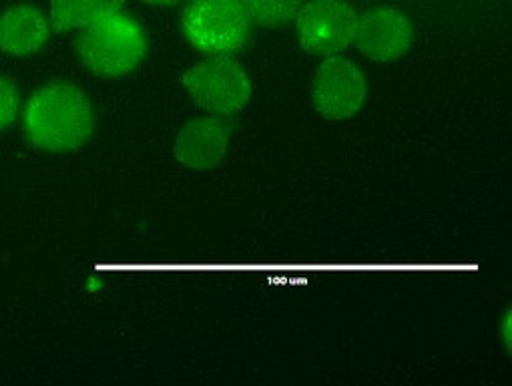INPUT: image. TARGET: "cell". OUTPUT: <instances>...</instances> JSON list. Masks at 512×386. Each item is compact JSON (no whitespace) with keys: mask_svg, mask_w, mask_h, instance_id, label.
<instances>
[{"mask_svg":"<svg viewBox=\"0 0 512 386\" xmlns=\"http://www.w3.org/2000/svg\"><path fill=\"white\" fill-rule=\"evenodd\" d=\"M314 109L332 121H344L360 113L368 97V79L352 61L330 57L324 61L310 87Z\"/></svg>","mask_w":512,"mask_h":386,"instance_id":"obj_6","label":"cell"},{"mask_svg":"<svg viewBox=\"0 0 512 386\" xmlns=\"http://www.w3.org/2000/svg\"><path fill=\"white\" fill-rule=\"evenodd\" d=\"M19 105H21V99H19L17 85L9 77L0 75V131L7 129L15 121L19 113Z\"/></svg>","mask_w":512,"mask_h":386,"instance_id":"obj_12","label":"cell"},{"mask_svg":"<svg viewBox=\"0 0 512 386\" xmlns=\"http://www.w3.org/2000/svg\"><path fill=\"white\" fill-rule=\"evenodd\" d=\"M183 87L193 103L217 117L241 111L251 97L247 73L231 59L203 61L183 75Z\"/></svg>","mask_w":512,"mask_h":386,"instance_id":"obj_4","label":"cell"},{"mask_svg":"<svg viewBox=\"0 0 512 386\" xmlns=\"http://www.w3.org/2000/svg\"><path fill=\"white\" fill-rule=\"evenodd\" d=\"M143 3H149V5H173L175 0H143Z\"/></svg>","mask_w":512,"mask_h":386,"instance_id":"obj_14","label":"cell"},{"mask_svg":"<svg viewBox=\"0 0 512 386\" xmlns=\"http://www.w3.org/2000/svg\"><path fill=\"white\" fill-rule=\"evenodd\" d=\"M502 334H504V342H506V348L510 352V310H506V316L502 320Z\"/></svg>","mask_w":512,"mask_h":386,"instance_id":"obj_13","label":"cell"},{"mask_svg":"<svg viewBox=\"0 0 512 386\" xmlns=\"http://www.w3.org/2000/svg\"><path fill=\"white\" fill-rule=\"evenodd\" d=\"M77 51L93 75L123 77L145 59L147 35L133 17L113 13L83 29Z\"/></svg>","mask_w":512,"mask_h":386,"instance_id":"obj_2","label":"cell"},{"mask_svg":"<svg viewBox=\"0 0 512 386\" xmlns=\"http://www.w3.org/2000/svg\"><path fill=\"white\" fill-rule=\"evenodd\" d=\"M356 21L346 0H310L296 15L300 45L310 55L336 57L354 43Z\"/></svg>","mask_w":512,"mask_h":386,"instance_id":"obj_5","label":"cell"},{"mask_svg":"<svg viewBox=\"0 0 512 386\" xmlns=\"http://www.w3.org/2000/svg\"><path fill=\"white\" fill-rule=\"evenodd\" d=\"M354 41L358 51L382 65L400 61L414 41L410 19L392 7H374L358 17Z\"/></svg>","mask_w":512,"mask_h":386,"instance_id":"obj_7","label":"cell"},{"mask_svg":"<svg viewBox=\"0 0 512 386\" xmlns=\"http://www.w3.org/2000/svg\"><path fill=\"white\" fill-rule=\"evenodd\" d=\"M123 0H51V19L59 33L81 31L119 13Z\"/></svg>","mask_w":512,"mask_h":386,"instance_id":"obj_10","label":"cell"},{"mask_svg":"<svg viewBox=\"0 0 512 386\" xmlns=\"http://www.w3.org/2000/svg\"><path fill=\"white\" fill-rule=\"evenodd\" d=\"M49 37L47 17L31 5L13 7L0 17V49L9 55H33L45 47Z\"/></svg>","mask_w":512,"mask_h":386,"instance_id":"obj_9","label":"cell"},{"mask_svg":"<svg viewBox=\"0 0 512 386\" xmlns=\"http://www.w3.org/2000/svg\"><path fill=\"white\" fill-rule=\"evenodd\" d=\"M241 3L251 21L276 29L296 19L304 0H241Z\"/></svg>","mask_w":512,"mask_h":386,"instance_id":"obj_11","label":"cell"},{"mask_svg":"<svg viewBox=\"0 0 512 386\" xmlns=\"http://www.w3.org/2000/svg\"><path fill=\"white\" fill-rule=\"evenodd\" d=\"M183 31L197 51L225 57L245 45L249 17L241 0H189Z\"/></svg>","mask_w":512,"mask_h":386,"instance_id":"obj_3","label":"cell"},{"mask_svg":"<svg viewBox=\"0 0 512 386\" xmlns=\"http://www.w3.org/2000/svg\"><path fill=\"white\" fill-rule=\"evenodd\" d=\"M231 145V125L221 117H201L189 121L179 131L173 153L179 163L195 171L219 165Z\"/></svg>","mask_w":512,"mask_h":386,"instance_id":"obj_8","label":"cell"},{"mask_svg":"<svg viewBox=\"0 0 512 386\" xmlns=\"http://www.w3.org/2000/svg\"><path fill=\"white\" fill-rule=\"evenodd\" d=\"M25 133L29 141L51 153L83 147L95 129V115L87 95L71 83L41 87L27 101Z\"/></svg>","mask_w":512,"mask_h":386,"instance_id":"obj_1","label":"cell"}]
</instances>
